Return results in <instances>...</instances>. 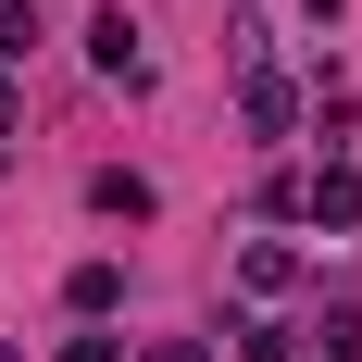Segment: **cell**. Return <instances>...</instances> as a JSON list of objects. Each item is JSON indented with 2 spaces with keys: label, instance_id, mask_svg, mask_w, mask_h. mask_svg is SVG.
Returning a JSON list of instances; mask_svg holds the SVG:
<instances>
[{
  "label": "cell",
  "instance_id": "cell-12",
  "mask_svg": "<svg viewBox=\"0 0 362 362\" xmlns=\"http://www.w3.org/2000/svg\"><path fill=\"white\" fill-rule=\"evenodd\" d=\"M313 13H325V25H337V0H313Z\"/></svg>",
  "mask_w": 362,
  "mask_h": 362
},
{
  "label": "cell",
  "instance_id": "cell-9",
  "mask_svg": "<svg viewBox=\"0 0 362 362\" xmlns=\"http://www.w3.org/2000/svg\"><path fill=\"white\" fill-rule=\"evenodd\" d=\"M63 362H125V337H112V325H75V337H63Z\"/></svg>",
  "mask_w": 362,
  "mask_h": 362
},
{
  "label": "cell",
  "instance_id": "cell-5",
  "mask_svg": "<svg viewBox=\"0 0 362 362\" xmlns=\"http://www.w3.org/2000/svg\"><path fill=\"white\" fill-rule=\"evenodd\" d=\"M313 350H325V362H362V313H350V300H325V325H313Z\"/></svg>",
  "mask_w": 362,
  "mask_h": 362
},
{
  "label": "cell",
  "instance_id": "cell-7",
  "mask_svg": "<svg viewBox=\"0 0 362 362\" xmlns=\"http://www.w3.org/2000/svg\"><path fill=\"white\" fill-rule=\"evenodd\" d=\"M88 200H100V213H125V225H138V213H150V175H88Z\"/></svg>",
  "mask_w": 362,
  "mask_h": 362
},
{
  "label": "cell",
  "instance_id": "cell-4",
  "mask_svg": "<svg viewBox=\"0 0 362 362\" xmlns=\"http://www.w3.org/2000/svg\"><path fill=\"white\" fill-rule=\"evenodd\" d=\"M313 225H362V175H350V163L313 175Z\"/></svg>",
  "mask_w": 362,
  "mask_h": 362
},
{
  "label": "cell",
  "instance_id": "cell-11",
  "mask_svg": "<svg viewBox=\"0 0 362 362\" xmlns=\"http://www.w3.org/2000/svg\"><path fill=\"white\" fill-rule=\"evenodd\" d=\"M13 112H25V100H13V63H0V138H13Z\"/></svg>",
  "mask_w": 362,
  "mask_h": 362
},
{
  "label": "cell",
  "instance_id": "cell-2",
  "mask_svg": "<svg viewBox=\"0 0 362 362\" xmlns=\"http://www.w3.org/2000/svg\"><path fill=\"white\" fill-rule=\"evenodd\" d=\"M238 288H250V300H288V288H300V262L275 250V238H250V250H238Z\"/></svg>",
  "mask_w": 362,
  "mask_h": 362
},
{
  "label": "cell",
  "instance_id": "cell-10",
  "mask_svg": "<svg viewBox=\"0 0 362 362\" xmlns=\"http://www.w3.org/2000/svg\"><path fill=\"white\" fill-rule=\"evenodd\" d=\"M138 362H213V350H200V337H150Z\"/></svg>",
  "mask_w": 362,
  "mask_h": 362
},
{
  "label": "cell",
  "instance_id": "cell-1",
  "mask_svg": "<svg viewBox=\"0 0 362 362\" xmlns=\"http://www.w3.org/2000/svg\"><path fill=\"white\" fill-rule=\"evenodd\" d=\"M88 63L138 88V75H150V50H138V25H125V13H100V25H88Z\"/></svg>",
  "mask_w": 362,
  "mask_h": 362
},
{
  "label": "cell",
  "instance_id": "cell-8",
  "mask_svg": "<svg viewBox=\"0 0 362 362\" xmlns=\"http://www.w3.org/2000/svg\"><path fill=\"white\" fill-rule=\"evenodd\" d=\"M37 50V0H0V63H25Z\"/></svg>",
  "mask_w": 362,
  "mask_h": 362
},
{
  "label": "cell",
  "instance_id": "cell-3",
  "mask_svg": "<svg viewBox=\"0 0 362 362\" xmlns=\"http://www.w3.org/2000/svg\"><path fill=\"white\" fill-rule=\"evenodd\" d=\"M63 300H75V325H100L112 300H125V275H112V262H75V275H63Z\"/></svg>",
  "mask_w": 362,
  "mask_h": 362
},
{
  "label": "cell",
  "instance_id": "cell-6",
  "mask_svg": "<svg viewBox=\"0 0 362 362\" xmlns=\"http://www.w3.org/2000/svg\"><path fill=\"white\" fill-rule=\"evenodd\" d=\"M288 112H300V100H288V75H250V125H262V138H288Z\"/></svg>",
  "mask_w": 362,
  "mask_h": 362
}]
</instances>
